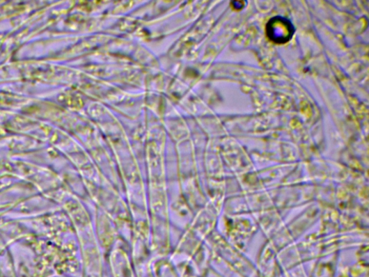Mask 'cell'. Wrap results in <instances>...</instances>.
<instances>
[{
    "label": "cell",
    "instance_id": "1",
    "mask_svg": "<svg viewBox=\"0 0 369 277\" xmlns=\"http://www.w3.org/2000/svg\"><path fill=\"white\" fill-rule=\"evenodd\" d=\"M266 33L272 42L282 45L291 40L295 27L288 19L277 16L271 19L266 26Z\"/></svg>",
    "mask_w": 369,
    "mask_h": 277
}]
</instances>
